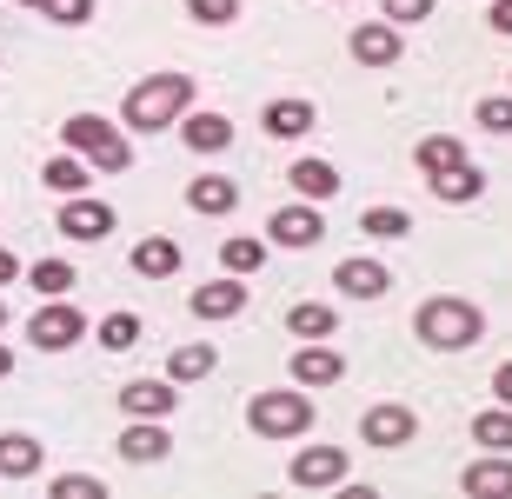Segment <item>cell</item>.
Wrapping results in <instances>:
<instances>
[{
    "instance_id": "cell-39",
    "label": "cell",
    "mask_w": 512,
    "mask_h": 499,
    "mask_svg": "<svg viewBox=\"0 0 512 499\" xmlns=\"http://www.w3.org/2000/svg\"><path fill=\"white\" fill-rule=\"evenodd\" d=\"M493 393H499V406H512V360L493 373Z\"/></svg>"
},
{
    "instance_id": "cell-32",
    "label": "cell",
    "mask_w": 512,
    "mask_h": 499,
    "mask_svg": "<svg viewBox=\"0 0 512 499\" xmlns=\"http://www.w3.org/2000/svg\"><path fill=\"white\" fill-rule=\"evenodd\" d=\"M100 346H107V353H133V346H140V313H107V320H100Z\"/></svg>"
},
{
    "instance_id": "cell-24",
    "label": "cell",
    "mask_w": 512,
    "mask_h": 499,
    "mask_svg": "<svg viewBox=\"0 0 512 499\" xmlns=\"http://www.w3.org/2000/svg\"><path fill=\"white\" fill-rule=\"evenodd\" d=\"M286 333L293 340H340V313L320 300H300V307H286Z\"/></svg>"
},
{
    "instance_id": "cell-11",
    "label": "cell",
    "mask_w": 512,
    "mask_h": 499,
    "mask_svg": "<svg viewBox=\"0 0 512 499\" xmlns=\"http://www.w3.org/2000/svg\"><path fill=\"white\" fill-rule=\"evenodd\" d=\"M346 380V353L333 340H300L293 346V386H340Z\"/></svg>"
},
{
    "instance_id": "cell-43",
    "label": "cell",
    "mask_w": 512,
    "mask_h": 499,
    "mask_svg": "<svg viewBox=\"0 0 512 499\" xmlns=\"http://www.w3.org/2000/svg\"><path fill=\"white\" fill-rule=\"evenodd\" d=\"M0 327H7V307H0Z\"/></svg>"
},
{
    "instance_id": "cell-22",
    "label": "cell",
    "mask_w": 512,
    "mask_h": 499,
    "mask_svg": "<svg viewBox=\"0 0 512 499\" xmlns=\"http://www.w3.org/2000/svg\"><path fill=\"white\" fill-rule=\"evenodd\" d=\"M40 440L34 433H0V480H14V486H27V480H40Z\"/></svg>"
},
{
    "instance_id": "cell-3",
    "label": "cell",
    "mask_w": 512,
    "mask_h": 499,
    "mask_svg": "<svg viewBox=\"0 0 512 499\" xmlns=\"http://www.w3.org/2000/svg\"><path fill=\"white\" fill-rule=\"evenodd\" d=\"M60 147H67V154H80L94 173H127L133 167V140L120 134L107 114H74L67 127H60Z\"/></svg>"
},
{
    "instance_id": "cell-18",
    "label": "cell",
    "mask_w": 512,
    "mask_h": 499,
    "mask_svg": "<svg viewBox=\"0 0 512 499\" xmlns=\"http://www.w3.org/2000/svg\"><path fill=\"white\" fill-rule=\"evenodd\" d=\"M333 287H340L346 300H380V293H393V273H386L380 260L353 253V260H340V267H333Z\"/></svg>"
},
{
    "instance_id": "cell-36",
    "label": "cell",
    "mask_w": 512,
    "mask_h": 499,
    "mask_svg": "<svg viewBox=\"0 0 512 499\" xmlns=\"http://www.w3.org/2000/svg\"><path fill=\"white\" fill-rule=\"evenodd\" d=\"M479 127H486V134H512V94H486L479 100Z\"/></svg>"
},
{
    "instance_id": "cell-7",
    "label": "cell",
    "mask_w": 512,
    "mask_h": 499,
    "mask_svg": "<svg viewBox=\"0 0 512 499\" xmlns=\"http://www.w3.org/2000/svg\"><path fill=\"white\" fill-rule=\"evenodd\" d=\"M413 433H419V413L406 400H380V406H366V413H360V440L380 446V453L413 446Z\"/></svg>"
},
{
    "instance_id": "cell-12",
    "label": "cell",
    "mask_w": 512,
    "mask_h": 499,
    "mask_svg": "<svg viewBox=\"0 0 512 499\" xmlns=\"http://www.w3.org/2000/svg\"><path fill=\"white\" fill-rule=\"evenodd\" d=\"M286 187L300 193V200H313V207H326V200H340V167L333 160H320V154H300L293 167H286Z\"/></svg>"
},
{
    "instance_id": "cell-25",
    "label": "cell",
    "mask_w": 512,
    "mask_h": 499,
    "mask_svg": "<svg viewBox=\"0 0 512 499\" xmlns=\"http://www.w3.org/2000/svg\"><path fill=\"white\" fill-rule=\"evenodd\" d=\"M213 360H220V353H213L207 340H180V346L167 353V380H173V386H193V380H207V373H213Z\"/></svg>"
},
{
    "instance_id": "cell-29",
    "label": "cell",
    "mask_w": 512,
    "mask_h": 499,
    "mask_svg": "<svg viewBox=\"0 0 512 499\" xmlns=\"http://www.w3.org/2000/svg\"><path fill=\"white\" fill-rule=\"evenodd\" d=\"M27 287H34L40 300H60V293L80 287V273L67 267V260H34V267H27Z\"/></svg>"
},
{
    "instance_id": "cell-26",
    "label": "cell",
    "mask_w": 512,
    "mask_h": 499,
    "mask_svg": "<svg viewBox=\"0 0 512 499\" xmlns=\"http://www.w3.org/2000/svg\"><path fill=\"white\" fill-rule=\"evenodd\" d=\"M220 267H227L233 280L260 273L266 267V240H253V233H227V240H220Z\"/></svg>"
},
{
    "instance_id": "cell-20",
    "label": "cell",
    "mask_w": 512,
    "mask_h": 499,
    "mask_svg": "<svg viewBox=\"0 0 512 499\" xmlns=\"http://www.w3.org/2000/svg\"><path fill=\"white\" fill-rule=\"evenodd\" d=\"M187 207L207 213V220H227V213H240V187H233L227 173H193L187 180Z\"/></svg>"
},
{
    "instance_id": "cell-16",
    "label": "cell",
    "mask_w": 512,
    "mask_h": 499,
    "mask_svg": "<svg viewBox=\"0 0 512 499\" xmlns=\"http://www.w3.org/2000/svg\"><path fill=\"white\" fill-rule=\"evenodd\" d=\"M260 127H266L273 140H306L313 127H320V107H313V100H300V94H286V100H266Z\"/></svg>"
},
{
    "instance_id": "cell-27",
    "label": "cell",
    "mask_w": 512,
    "mask_h": 499,
    "mask_svg": "<svg viewBox=\"0 0 512 499\" xmlns=\"http://www.w3.org/2000/svg\"><path fill=\"white\" fill-rule=\"evenodd\" d=\"M40 180H47V187H54L60 200H67V193H87V180H94V167H87L80 154H67V147H60V154L47 160V167H40Z\"/></svg>"
},
{
    "instance_id": "cell-5",
    "label": "cell",
    "mask_w": 512,
    "mask_h": 499,
    "mask_svg": "<svg viewBox=\"0 0 512 499\" xmlns=\"http://www.w3.org/2000/svg\"><path fill=\"white\" fill-rule=\"evenodd\" d=\"M27 340L40 353H67V346L87 340V313L74 307V293H60V300H40V313L27 320Z\"/></svg>"
},
{
    "instance_id": "cell-2",
    "label": "cell",
    "mask_w": 512,
    "mask_h": 499,
    "mask_svg": "<svg viewBox=\"0 0 512 499\" xmlns=\"http://www.w3.org/2000/svg\"><path fill=\"white\" fill-rule=\"evenodd\" d=\"M187 107H193V74H147V80H133L120 120L133 134H167V127H180Z\"/></svg>"
},
{
    "instance_id": "cell-9",
    "label": "cell",
    "mask_w": 512,
    "mask_h": 499,
    "mask_svg": "<svg viewBox=\"0 0 512 499\" xmlns=\"http://www.w3.org/2000/svg\"><path fill=\"white\" fill-rule=\"evenodd\" d=\"M346 47H353V60H360V67L386 74V67H399V54H406V34H399L393 20H360Z\"/></svg>"
},
{
    "instance_id": "cell-15",
    "label": "cell",
    "mask_w": 512,
    "mask_h": 499,
    "mask_svg": "<svg viewBox=\"0 0 512 499\" xmlns=\"http://www.w3.org/2000/svg\"><path fill=\"white\" fill-rule=\"evenodd\" d=\"M173 406H180L173 380H127L120 386V413L127 420H173Z\"/></svg>"
},
{
    "instance_id": "cell-23",
    "label": "cell",
    "mask_w": 512,
    "mask_h": 499,
    "mask_svg": "<svg viewBox=\"0 0 512 499\" xmlns=\"http://www.w3.org/2000/svg\"><path fill=\"white\" fill-rule=\"evenodd\" d=\"M426 187H433V200H446V207H473L479 193H486V173H479L473 160H459V167L433 173V180H426Z\"/></svg>"
},
{
    "instance_id": "cell-1",
    "label": "cell",
    "mask_w": 512,
    "mask_h": 499,
    "mask_svg": "<svg viewBox=\"0 0 512 499\" xmlns=\"http://www.w3.org/2000/svg\"><path fill=\"white\" fill-rule=\"evenodd\" d=\"M413 333H419V346H433V353H466V346L486 340V313H479L473 300H459V293H433V300L413 307Z\"/></svg>"
},
{
    "instance_id": "cell-31",
    "label": "cell",
    "mask_w": 512,
    "mask_h": 499,
    "mask_svg": "<svg viewBox=\"0 0 512 499\" xmlns=\"http://www.w3.org/2000/svg\"><path fill=\"white\" fill-rule=\"evenodd\" d=\"M360 233H366V240H399V233H413V213H406V207H366Z\"/></svg>"
},
{
    "instance_id": "cell-13",
    "label": "cell",
    "mask_w": 512,
    "mask_h": 499,
    "mask_svg": "<svg viewBox=\"0 0 512 499\" xmlns=\"http://www.w3.org/2000/svg\"><path fill=\"white\" fill-rule=\"evenodd\" d=\"M180 267H187V247H180L173 233H140V240H133V273H140V280H173Z\"/></svg>"
},
{
    "instance_id": "cell-44",
    "label": "cell",
    "mask_w": 512,
    "mask_h": 499,
    "mask_svg": "<svg viewBox=\"0 0 512 499\" xmlns=\"http://www.w3.org/2000/svg\"><path fill=\"white\" fill-rule=\"evenodd\" d=\"M333 7H346V0H333Z\"/></svg>"
},
{
    "instance_id": "cell-8",
    "label": "cell",
    "mask_w": 512,
    "mask_h": 499,
    "mask_svg": "<svg viewBox=\"0 0 512 499\" xmlns=\"http://www.w3.org/2000/svg\"><path fill=\"white\" fill-rule=\"evenodd\" d=\"M320 233H326V220H320V207H313V200H293V207H273V213H266V247L306 253V247H320Z\"/></svg>"
},
{
    "instance_id": "cell-14",
    "label": "cell",
    "mask_w": 512,
    "mask_h": 499,
    "mask_svg": "<svg viewBox=\"0 0 512 499\" xmlns=\"http://www.w3.org/2000/svg\"><path fill=\"white\" fill-rule=\"evenodd\" d=\"M459 493L466 499H512V453H479L459 473Z\"/></svg>"
},
{
    "instance_id": "cell-10",
    "label": "cell",
    "mask_w": 512,
    "mask_h": 499,
    "mask_svg": "<svg viewBox=\"0 0 512 499\" xmlns=\"http://www.w3.org/2000/svg\"><path fill=\"white\" fill-rule=\"evenodd\" d=\"M60 233H67V240H80V247H94V240H107V233H114V207H107V200H94V193H67V200H60Z\"/></svg>"
},
{
    "instance_id": "cell-34",
    "label": "cell",
    "mask_w": 512,
    "mask_h": 499,
    "mask_svg": "<svg viewBox=\"0 0 512 499\" xmlns=\"http://www.w3.org/2000/svg\"><path fill=\"white\" fill-rule=\"evenodd\" d=\"M187 20H200V27H233V20H240V0H187Z\"/></svg>"
},
{
    "instance_id": "cell-19",
    "label": "cell",
    "mask_w": 512,
    "mask_h": 499,
    "mask_svg": "<svg viewBox=\"0 0 512 499\" xmlns=\"http://www.w3.org/2000/svg\"><path fill=\"white\" fill-rule=\"evenodd\" d=\"M180 140H187L193 154H227L233 147V120L213 114V107H187V114H180Z\"/></svg>"
},
{
    "instance_id": "cell-4",
    "label": "cell",
    "mask_w": 512,
    "mask_h": 499,
    "mask_svg": "<svg viewBox=\"0 0 512 499\" xmlns=\"http://www.w3.org/2000/svg\"><path fill=\"white\" fill-rule=\"evenodd\" d=\"M247 426L260 440H306L313 433V400H306L300 386H273V393H253L247 400Z\"/></svg>"
},
{
    "instance_id": "cell-28",
    "label": "cell",
    "mask_w": 512,
    "mask_h": 499,
    "mask_svg": "<svg viewBox=\"0 0 512 499\" xmlns=\"http://www.w3.org/2000/svg\"><path fill=\"white\" fill-rule=\"evenodd\" d=\"M413 160H419V173L433 180V173H446V167H459L466 160V140H453V134H426L413 147Z\"/></svg>"
},
{
    "instance_id": "cell-40",
    "label": "cell",
    "mask_w": 512,
    "mask_h": 499,
    "mask_svg": "<svg viewBox=\"0 0 512 499\" xmlns=\"http://www.w3.org/2000/svg\"><path fill=\"white\" fill-rule=\"evenodd\" d=\"M14 280H20V260H14L7 247H0V287H14Z\"/></svg>"
},
{
    "instance_id": "cell-6",
    "label": "cell",
    "mask_w": 512,
    "mask_h": 499,
    "mask_svg": "<svg viewBox=\"0 0 512 499\" xmlns=\"http://www.w3.org/2000/svg\"><path fill=\"white\" fill-rule=\"evenodd\" d=\"M286 480L300 493H333V486L353 480V460H346V446H300L293 466H286Z\"/></svg>"
},
{
    "instance_id": "cell-17",
    "label": "cell",
    "mask_w": 512,
    "mask_h": 499,
    "mask_svg": "<svg viewBox=\"0 0 512 499\" xmlns=\"http://www.w3.org/2000/svg\"><path fill=\"white\" fill-rule=\"evenodd\" d=\"M193 320H240L247 313V287L233 280V273H220V280H207V287H193Z\"/></svg>"
},
{
    "instance_id": "cell-42",
    "label": "cell",
    "mask_w": 512,
    "mask_h": 499,
    "mask_svg": "<svg viewBox=\"0 0 512 499\" xmlns=\"http://www.w3.org/2000/svg\"><path fill=\"white\" fill-rule=\"evenodd\" d=\"M14 7H47V0H14Z\"/></svg>"
},
{
    "instance_id": "cell-37",
    "label": "cell",
    "mask_w": 512,
    "mask_h": 499,
    "mask_svg": "<svg viewBox=\"0 0 512 499\" xmlns=\"http://www.w3.org/2000/svg\"><path fill=\"white\" fill-rule=\"evenodd\" d=\"M40 14L54 20V27H87V20H94V0H47Z\"/></svg>"
},
{
    "instance_id": "cell-30",
    "label": "cell",
    "mask_w": 512,
    "mask_h": 499,
    "mask_svg": "<svg viewBox=\"0 0 512 499\" xmlns=\"http://www.w3.org/2000/svg\"><path fill=\"white\" fill-rule=\"evenodd\" d=\"M473 440L486 446V453H512V406H486V413H473Z\"/></svg>"
},
{
    "instance_id": "cell-35",
    "label": "cell",
    "mask_w": 512,
    "mask_h": 499,
    "mask_svg": "<svg viewBox=\"0 0 512 499\" xmlns=\"http://www.w3.org/2000/svg\"><path fill=\"white\" fill-rule=\"evenodd\" d=\"M439 0H380V20H393V27H413V20H433Z\"/></svg>"
},
{
    "instance_id": "cell-33",
    "label": "cell",
    "mask_w": 512,
    "mask_h": 499,
    "mask_svg": "<svg viewBox=\"0 0 512 499\" xmlns=\"http://www.w3.org/2000/svg\"><path fill=\"white\" fill-rule=\"evenodd\" d=\"M47 493H54V499H100V493H107V480H100V473H60Z\"/></svg>"
},
{
    "instance_id": "cell-41",
    "label": "cell",
    "mask_w": 512,
    "mask_h": 499,
    "mask_svg": "<svg viewBox=\"0 0 512 499\" xmlns=\"http://www.w3.org/2000/svg\"><path fill=\"white\" fill-rule=\"evenodd\" d=\"M7 373H14V346L0 340V380H7Z\"/></svg>"
},
{
    "instance_id": "cell-21",
    "label": "cell",
    "mask_w": 512,
    "mask_h": 499,
    "mask_svg": "<svg viewBox=\"0 0 512 499\" xmlns=\"http://www.w3.org/2000/svg\"><path fill=\"white\" fill-rule=\"evenodd\" d=\"M167 420H133L120 426V460L127 466H153V460H167Z\"/></svg>"
},
{
    "instance_id": "cell-38",
    "label": "cell",
    "mask_w": 512,
    "mask_h": 499,
    "mask_svg": "<svg viewBox=\"0 0 512 499\" xmlns=\"http://www.w3.org/2000/svg\"><path fill=\"white\" fill-rule=\"evenodd\" d=\"M486 20H493V34L512 40V0H493V14H486Z\"/></svg>"
}]
</instances>
